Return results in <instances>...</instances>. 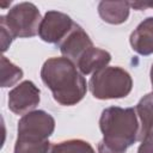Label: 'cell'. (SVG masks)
<instances>
[{
    "mask_svg": "<svg viewBox=\"0 0 153 153\" xmlns=\"http://www.w3.org/2000/svg\"><path fill=\"white\" fill-rule=\"evenodd\" d=\"M43 84L51 91L56 103L63 106L78 104L86 94L87 84L74 62L67 57H50L41 69Z\"/></svg>",
    "mask_w": 153,
    "mask_h": 153,
    "instance_id": "obj_1",
    "label": "cell"
},
{
    "mask_svg": "<svg viewBox=\"0 0 153 153\" xmlns=\"http://www.w3.org/2000/svg\"><path fill=\"white\" fill-rule=\"evenodd\" d=\"M99 128L103 143L117 152H126L139 140L140 123L134 108L110 106L102 111Z\"/></svg>",
    "mask_w": 153,
    "mask_h": 153,
    "instance_id": "obj_2",
    "label": "cell"
},
{
    "mask_svg": "<svg viewBox=\"0 0 153 153\" xmlns=\"http://www.w3.org/2000/svg\"><path fill=\"white\" fill-rule=\"evenodd\" d=\"M88 88L97 99L124 98L133 88V79L123 68L106 66L92 74Z\"/></svg>",
    "mask_w": 153,
    "mask_h": 153,
    "instance_id": "obj_3",
    "label": "cell"
},
{
    "mask_svg": "<svg viewBox=\"0 0 153 153\" xmlns=\"http://www.w3.org/2000/svg\"><path fill=\"white\" fill-rule=\"evenodd\" d=\"M1 17L13 38H29L38 35L42 18L39 10L32 2H19Z\"/></svg>",
    "mask_w": 153,
    "mask_h": 153,
    "instance_id": "obj_4",
    "label": "cell"
},
{
    "mask_svg": "<svg viewBox=\"0 0 153 153\" xmlns=\"http://www.w3.org/2000/svg\"><path fill=\"white\" fill-rule=\"evenodd\" d=\"M55 130L54 117L44 110L30 111L18 121L17 137L48 140Z\"/></svg>",
    "mask_w": 153,
    "mask_h": 153,
    "instance_id": "obj_5",
    "label": "cell"
},
{
    "mask_svg": "<svg viewBox=\"0 0 153 153\" xmlns=\"http://www.w3.org/2000/svg\"><path fill=\"white\" fill-rule=\"evenodd\" d=\"M72 18L59 11H48L41 20L38 36L42 41L59 45L74 26Z\"/></svg>",
    "mask_w": 153,
    "mask_h": 153,
    "instance_id": "obj_6",
    "label": "cell"
},
{
    "mask_svg": "<svg viewBox=\"0 0 153 153\" xmlns=\"http://www.w3.org/2000/svg\"><path fill=\"white\" fill-rule=\"evenodd\" d=\"M39 88L30 80H25L8 93V109L16 115L33 111L41 100Z\"/></svg>",
    "mask_w": 153,
    "mask_h": 153,
    "instance_id": "obj_7",
    "label": "cell"
},
{
    "mask_svg": "<svg viewBox=\"0 0 153 153\" xmlns=\"http://www.w3.org/2000/svg\"><path fill=\"white\" fill-rule=\"evenodd\" d=\"M57 47L61 54L63 55V57H67L72 62L76 63L78 60L81 57V55L87 49L93 47V43L90 36L85 32V30L75 23L71 32Z\"/></svg>",
    "mask_w": 153,
    "mask_h": 153,
    "instance_id": "obj_8",
    "label": "cell"
},
{
    "mask_svg": "<svg viewBox=\"0 0 153 153\" xmlns=\"http://www.w3.org/2000/svg\"><path fill=\"white\" fill-rule=\"evenodd\" d=\"M131 49L140 55L153 54V17L143 19L131 32L129 38Z\"/></svg>",
    "mask_w": 153,
    "mask_h": 153,
    "instance_id": "obj_9",
    "label": "cell"
},
{
    "mask_svg": "<svg viewBox=\"0 0 153 153\" xmlns=\"http://www.w3.org/2000/svg\"><path fill=\"white\" fill-rule=\"evenodd\" d=\"M110 61H111V55L109 51L93 45L81 55V57L78 60L75 66L78 67L79 72L82 75H87L91 73L93 74L94 72L106 67Z\"/></svg>",
    "mask_w": 153,
    "mask_h": 153,
    "instance_id": "obj_10",
    "label": "cell"
},
{
    "mask_svg": "<svg viewBox=\"0 0 153 153\" xmlns=\"http://www.w3.org/2000/svg\"><path fill=\"white\" fill-rule=\"evenodd\" d=\"M129 10V1H100L98 4V13L100 18L105 23L114 25L127 22Z\"/></svg>",
    "mask_w": 153,
    "mask_h": 153,
    "instance_id": "obj_11",
    "label": "cell"
},
{
    "mask_svg": "<svg viewBox=\"0 0 153 153\" xmlns=\"http://www.w3.org/2000/svg\"><path fill=\"white\" fill-rule=\"evenodd\" d=\"M135 111L140 118L139 140H142L147 133L153 131V92L145 94L139 100Z\"/></svg>",
    "mask_w": 153,
    "mask_h": 153,
    "instance_id": "obj_12",
    "label": "cell"
},
{
    "mask_svg": "<svg viewBox=\"0 0 153 153\" xmlns=\"http://www.w3.org/2000/svg\"><path fill=\"white\" fill-rule=\"evenodd\" d=\"M14 153H53V145L49 140L17 137Z\"/></svg>",
    "mask_w": 153,
    "mask_h": 153,
    "instance_id": "obj_13",
    "label": "cell"
},
{
    "mask_svg": "<svg viewBox=\"0 0 153 153\" xmlns=\"http://www.w3.org/2000/svg\"><path fill=\"white\" fill-rule=\"evenodd\" d=\"M0 71L1 87H11L23 78V71L4 55L0 59Z\"/></svg>",
    "mask_w": 153,
    "mask_h": 153,
    "instance_id": "obj_14",
    "label": "cell"
},
{
    "mask_svg": "<svg viewBox=\"0 0 153 153\" xmlns=\"http://www.w3.org/2000/svg\"><path fill=\"white\" fill-rule=\"evenodd\" d=\"M53 153H96L90 142L80 139H71L53 145Z\"/></svg>",
    "mask_w": 153,
    "mask_h": 153,
    "instance_id": "obj_15",
    "label": "cell"
},
{
    "mask_svg": "<svg viewBox=\"0 0 153 153\" xmlns=\"http://www.w3.org/2000/svg\"><path fill=\"white\" fill-rule=\"evenodd\" d=\"M0 38H1V51L5 53L8 49V47L11 45V43L14 38L11 35V32L8 31V29H7V26H6L1 16H0Z\"/></svg>",
    "mask_w": 153,
    "mask_h": 153,
    "instance_id": "obj_16",
    "label": "cell"
},
{
    "mask_svg": "<svg viewBox=\"0 0 153 153\" xmlns=\"http://www.w3.org/2000/svg\"><path fill=\"white\" fill-rule=\"evenodd\" d=\"M137 153H153V131L147 133L137 148Z\"/></svg>",
    "mask_w": 153,
    "mask_h": 153,
    "instance_id": "obj_17",
    "label": "cell"
},
{
    "mask_svg": "<svg viewBox=\"0 0 153 153\" xmlns=\"http://www.w3.org/2000/svg\"><path fill=\"white\" fill-rule=\"evenodd\" d=\"M152 2L153 1H129V6L133 7L134 10L143 11L146 8H151L152 7Z\"/></svg>",
    "mask_w": 153,
    "mask_h": 153,
    "instance_id": "obj_18",
    "label": "cell"
},
{
    "mask_svg": "<svg viewBox=\"0 0 153 153\" xmlns=\"http://www.w3.org/2000/svg\"><path fill=\"white\" fill-rule=\"evenodd\" d=\"M98 153H126V152H117V151H114L111 148H109L108 146H105L103 143V141H100L98 143Z\"/></svg>",
    "mask_w": 153,
    "mask_h": 153,
    "instance_id": "obj_19",
    "label": "cell"
},
{
    "mask_svg": "<svg viewBox=\"0 0 153 153\" xmlns=\"http://www.w3.org/2000/svg\"><path fill=\"white\" fill-rule=\"evenodd\" d=\"M149 76H151V82H152V86H153V65L151 67V72H149Z\"/></svg>",
    "mask_w": 153,
    "mask_h": 153,
    "instance_id": "obj_20",
    "label": "cell"
},
{
    "mask_svg": "<svg viewBox=\"0 0 153 153\" xmlns=\"http://www.w3.org/2000/svg\"><path fill=\"white\" fill-rule=\"evenodd\" d=\"M8 5H11V1H7V2L1 4V7H6V6H8Z\"/></svg>",
    "mask_w": 153,
    "mask_h": 153,
    "instance_id": "obj_21",
    "label": "cell"
},
{
    "mask_svg": "<svg viewBox=\"0 0 153 153\" xmlns=\"http://www.w3.org/2000/svg\"><path fill=\"white\" fill-rule=\"evenodd\" d=\"M151 8H153V2H152V7H151Z\"/></svg>",
    "mask_w": 153,
    "mask_h": 153,
    "instance_id": "obj_22",
    "label": "cell"
}]
</instances>
